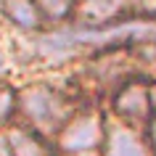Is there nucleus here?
<instances>
[{"label": "nucleus", "instance_id": "obj_12", "mask_svg": "<svg viewBox=\"0 0 156 156\" xmlns=\"http://www.w3.org/2000/svg\"><path fill=\"white\" fill-rule=\"evenodd\" d=\"M151 143H154V148H156V122L151 124Z\"/></svg>", "mask_w": 156, "mask_h": 156}, {"label": "nucleus", "instance_id": "obj_1", "mask_svg": "<svg viewBox=\"0 0 156 156\" xmlns=\"http://www.w3.org/2000/svg\"><path fill=\"white\" fill-rule=\"evenodd\" d=\"M21 111L24 116L32 122L34 132H61L66 127V122L72 119L69 111V101L66 95H61L58 90H53L50 85H29L21 95H19Z\"/></svg>", "mask_w": 156, "mask_h": 156}, {"label": "nucleus", "instance_id": "obj_3", "mask_svg": "<svg viewBox=\"0 0 156 156\" xmlns=\"http://www.w3.org/2000/svg\"><path fill=\"white\" fill-rule=\"evenodd\" d=\"M106 138V127L95 111H85L80 116H72L66 127L58 132V146L66 154H87L95 146H101Z\"/></svg>", "mask_w": 156, "mask_h": 156}, {"label": "nucleus", "instance_id": "obj_2", "mask_svg": "<svg viewBox=\"0 0 156 156\" xmlns=\"http://www.w3.org/2000/svg\"><path fill=\"white\" fill-rule=\"evenodd\" d=\"M151 40L156 37V21H124V24H108L101 29H77L72 34H56V37H45L42 48L45 50H69L74 45H111V42H122V40Z\"/></svg>", "mask_w": 156, "mask_h": 156}, {"label": "nucleus", "instance_id": "obj_6", "mask_svg": "<svg viewBox=\"0 0 156 156\" xmlns=\"http://www.w3.org/2000/svg\"><path fill=\"white\" fill-rule=\"evenodd\" d=\"M106 154L108 156H151L148 146L130 127H111L106 132Z\"/></svg>", "mask_w": 156, "mask_h": 156}, {"label": "nucleus", "instance_id": "obj_10", "mask_svg": "<svg viewBox=\"0 0 156 156\" xmlns=\"http://www.w3.org/2000/svg\"><path fill=\"white\" fill-rule=\"evenodd\" d=\"M37 3L48 19H66L77 5V0H37Z\"/></svg>", "mask_w": 156, "mask_h": 156}, {"label": "nucleus", "instance_id": "obj_13", "mask_svg": "<svg viewBox=\"0 0 156 156\" xmlns=\"http://www.w3.org/2000/svg\"><path fill=\"white\" fill-rule=\"evenodd\" d=\"M0 66H3V48H0Z\"/></svg>", "mask_w": 156, "mask_h": 156}, {"label": "nucleus", "instance_id": "obj_7", "mask_svg": "<svg viewBox=\"0 0 156 156\" xmlns=\"http://www.w3.org/2000/svg\"><path fill=\"white\" fill-rule=\"evenodd\" d=\"M3 13L27 32H37L45 21V13L37 0H3Z\"/></svg>", "mask_w": 156, "mask_h": 156}, {"label": "nucleus", "instance_id": "obj_8", "mask_svg": "<svg viewBox=\"0 0 156 156\" xmlns=\"http://www.w3.org/2000/svg\"><path fill=\"white\" fill-rule=\"evenodd\" d=\"M124 5H127V0H77L74 11L80 13L82 21L103 27V24H108L111 19L119 16L124 11Z\"/></svg>", "mask_w": 156, "mask_h": 156}, {"label": "nucleus", "instance_id": "obj_4", "mask_svg": "<svg viewBox=\"0 0 156 156\" xmlns=\"http://www.w3.org/2000/svg\"><path fill=\"white\" fill-rule=\"evenodd\" d=\"M114 111L124 122H132V124L146 122L148 114L154 111L151 108V87L146 82H138V80L122 85L114 95Z\"/></svg>", "mask_w": 156, "mask_h": 156}, {"label": "nucleus", "instance_id": "obj_11", "mask_svg": "<svg viewBox=\"0 0 156 156\" xmlns=\"http://www.w3.org/2000/svg\"><path fill=\"white\" fill-rule=\"evenodd\" d=\"M151 108H154V114H156V85H151Z\"/></svg>", "mask_w": 156, "mask_h": 156}, {"label": "nucleus", "instance_id": "obj_5", "mask_svg": "<svg viewBox=\"0 0 156 156\" xmlns=\"http://www.w3.org/2000/svg\"><path fill=\"white\" fill-rule=\"evenodd\" d=\"M0 156H53L48 143L34 130H8L0 135Z\"/></svg>", "mask_w": 156, "mask_h": 156}, {"label": "nucleus", "instance_id": "obj_9", "mask_svg": "<svg viewBox=\"0 0 156 156\" xmlns=\"http://www.w3.org/2000/svg\"><path fill=\"white\" fill-rule=\"evenodd\" d=\"M16 103H19L16 90H13L8 82H0V124L11 122V116L16 111Z\"/></svg>", "mask_w": 156, "mask_h": 156}]
</instances>
